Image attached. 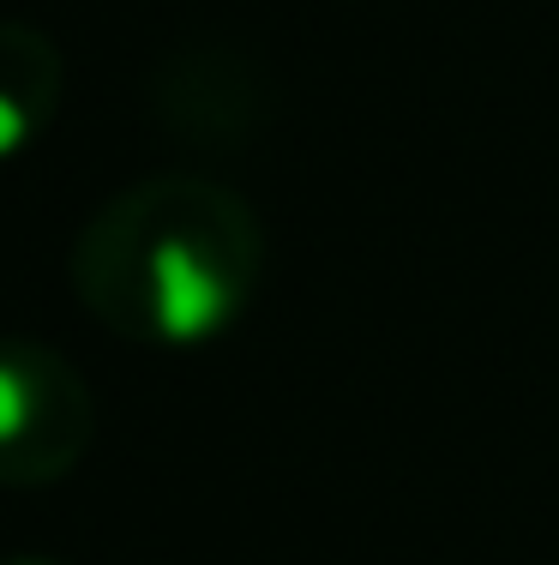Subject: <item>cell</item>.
<instances>
[{
    "label": "cell",
    "mask_w": 559,
    "mask_h": 565,
    "mask_svg": "<svg viewBox=\"0 0 559 565\" xmlns=\"http://www.w3.org/2000/svg\"><path fill=\"white\" fill-rule=\"evenodd\" d=\"M235 313V289L193 241H163L151 253V319L163 338L175 343H198V338H217Z\"/></svg>",
    "instance_id": "1"
},
{
    "label": "cell",
    "mask_w": 559,
    "mask_h": 565,
    "mask_svg": "<svg viewBox=\"0 0 559 565\" xmlns=\"http://www.w3.org/2000/svg\"><path fill=\"white\" fill-rule=\"evenodd\" d=\"M24 422H31V380H24L12 361H0V446L19 439Z\"/></svg>",
    "instance_id": "2"
}]
</instances>
